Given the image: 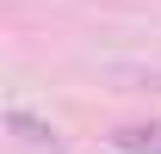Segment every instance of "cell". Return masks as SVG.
Returning <instances> with one entry per match:
<instances>
[{
  "instance_id": "obj_1",
  "label": "cell",
  "mask_w": 161,
  "mask_h": 154,
  "mask_svg": "<svg viewBox=\"0 0 161 154\" xmlns=\"http://www.w3.org/2000/svg\"><path fill=\"white\" fill-rule=\"evenodd\" d=\"M124 154H161V130H118L112 136Z\"/></svg>"
},
{
  "instance_id": "obj_2",
  "label": "cell",
  "mask_w": 161,
  "mask_h": 154,
  "mask_svg": "<svg viewBox=\"0 0 161 154\" xmlns=\"http://www.w3.org/2000/svg\"><path fill=\"white\" fill-rule=\"evenodd\" d=\"M6 130H19L25 142H50V136H56L50 123H37V117H25V111H6Z\"/></svg>"
}]
</instances>
